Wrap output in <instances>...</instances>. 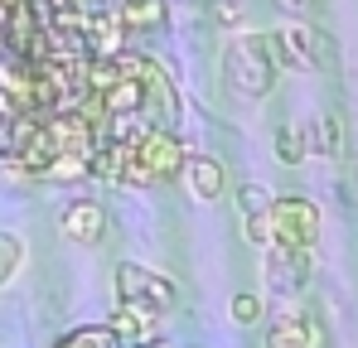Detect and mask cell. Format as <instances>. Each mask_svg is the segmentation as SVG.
Masks as SVG:
<instances>
[{"instance_id":"1","label":"cell","mask_w":358,"mask_h":348,"mask_svg":"<svg viewBox=\"0 0 358 348\" xmlns=\"http://www.w3.org/2000/svg\"><path fill=\"white\" fill-rule=\"evenodd\" d=\"M223 73L233 82V92L242 97H266L276 87V73H281V58L271 34H238L223 54Z\"/></svg>"},{"instance_id":"2","label":"cell","mask_w":358,"mask_h":348,"mask_svg":"<svg viewBox=\"0 0 358 348\" xmlns=\"http://www.w3.org/2000/svg\"><path fill=\"white\" fill-rule=\"evenodd\" d=\"M266 237L286 252H310L320 237V208L300 194H281L266 203Z\"/></svg>"},{"instance_id":"3","label":"cell","mask_w":358,"mask_h":348,"mask_svg":"<svg viewBox=\"0 0 358 348\" xmlns=\"http://www.w3.org/2000/svg\"><path fill=\"white\" fill-rule=\"evenodd\" d=\"M117 305L136 310L141 319H160V314L175 310V286L160 271H145V266L126 261V266H117Z\"/></svg>"},{"instance_id":"4","label":"cell","mask_w":358,"mask_h":348,"mask_svg":"<svg viewBox=\"0 0 358 348\" xmlns=\"http://www.w3.org/2000/svg\"><path fill=\"white\" fill-rule=\"evenodd\" d=\"M184 170V150L170 131H145L131 140V165H126V184H155Z\"/></svg>"},{"instance_id":"5","label":"cell","mask_w":358,"mask_h":348,"mask_svg":"<svg viewBox=\"0 0 358 348\" xmlns=\"http://www.w3.org/2000/svg\"><path fill=\"white\" fill-rule=\"evenodd\" d=\"M271 44H276V58H281L286 68H315V63H329L324 39H320L315 29H305V24H286L281 34H271Z\"/></svg>"},{"instance_id":"6","label":"cell","mask_w":358,"mask_h":348,"mask_svg":"<svg viewBox=\"0 0 358 348\" xmlns=\"http://www.w3.org/2000/svg\"><path fill=\"white\" fill-rule=\"evenodd\" d=\"M266 348H324V329L310 319V314H281L271 329H266Z\"/></svg>"},{"instance_id":"7","label":"cell","mask_w":358,"mask_h":348,"mask_svg":"<svg viewBox=\"0 0 358 348\" xmlns=\"http://www.w3.org/2000/svg\"><path fill=\"white\" fill-rule=\"evenodd\" d=\"M102 232H107L102 203L83 198V203H68V208H63V237H68V242H97Z\"/></svg>"},{"instance_id":"8","label":"cell","mask_w":358,"mask_h":348,"mask_svg":"<svg viewBox=\"0 0 358 348\" xmlns=\"http://www.w3.org/2000/svg\"><path fill=\"white\" fill-rule=\"evenodd\" d=\"M266 281H271V290H300L305 286V252L276 247V252L266 256Z\"/></svg>"},{"instance_id":"9","label":"cell","mask_w":358,"mask_h":348,"mask_svg":"<svg viewBox=\"0 0 358 348\" xmlns=\"http://www.w3.org/2000/svg\"><path fill=\"white\" fill-rule=\"evenodd\" d=\"M184 174H189V189H194L199 198H218V194H223V165H218V160L199 155V160L184 165Z\"/></svg>"},{"instance_id":"10","label":"cell","mask_w":358,"mask_h":348,"mask_svg":"<svg viewBox=\"0 0 358 348\" xmlns=\"http://www.w3.org/2000/svg\"><path fill=\"white\" fill-rule=\"evenodd\" d=\"M112 339L117 344H126V348H136V344H145V334H150V319H141L136 310H121L117 305V314H112Z\"/></svg>"},{"instance_id":"11","label":"cell","mask_w":358,"mask_h":348,"mask_svg":"<svg viewBox=\"0 0 358 348\" xmlns=\"http://www.w3.org/2000/svg\"><path fill=\"white\" fill-rule=\"evenodd\" d=\"M160 15H165V5L160 0H121V24L126 29H150V24H160Z\"/></svg>"},{"instance_id":"12","label":"cell","mask_w":358,"mask_h":348,"mask_svg":"<svg viewBox=\"0 0 358 348\" xmlns=\"http://www.w3.org/2000/svg\"><path fill=\"white\" fill-rule=\"evenodd\" d=\"M20 261H24V247H20V237H10V232H0V286L20 271Z\"/></svg>"},{"instance_id":"13","label":"cell","mask_w":358,"mask_h":348,"mask_svg":"<svg viewBox=\"0 0 358 348\" xmlns=\"http://www.w3.org/2000/svg\"><path fill=\"white\" fill-rule=\"evenodd\" d=\"M276 150H281L286 165H300V160H305V140H300L296 126H281V131H276Z\"/></svg>"},{"instance_id":"14","label":"cell","mask_w":358,"mask_h":348,"mask_svg":"<svg viewBox=\"0 0 358 348\" xmlns=\"http://www.w3.org/2000/svg\"><path fill=\"white\" fill-rule=\"evenodd\" d=\"M238 203H242V213H247V218H262L271 198H266V189H257V184H247V189L238 194Z\"/></svg>"},{"instance_id":"15","label":"cell","mask_w":358,"mask_h":348,"mask_svg":"<svg viewBox=\"0 0 358 348\" xmlns=\"http://www.w3.org/2000/svg\"><path fill=\"white\" fill-rule=\"evenodd\" d=\"M233 319L238 324H257L262 319V300L257 295H233Z\"/></svg>"}]
</instances>
